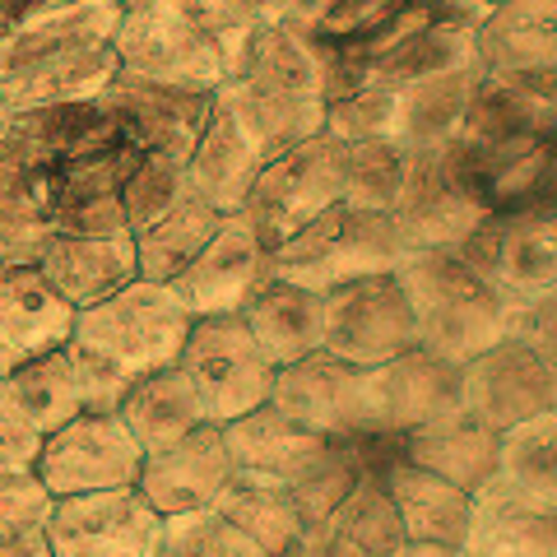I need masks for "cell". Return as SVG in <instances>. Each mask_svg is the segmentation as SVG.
<instances>
[{"mask_svg":"<svg viewBox=\"0 0 557 557\" xmlns=\"http://www.w3.org/2000/svg\"><path fill=\"white\" fill-rule=\"evenodd\" d=\"M214 102L233 116L260 159H278L293 145L325 131V75L321 61L298 33L260 24Z\"/></svg>","mask_w":557,"mask_h":557,"instance_id":"7a4b0ae2","label":"cell"},{"mask_svg":"<svg viewBox=\"0 0 557 557\" xmlns=\"http://www.w3.org/2000/svg\"><path fill=\"white\" fill-rule=\"evenodd\" d=\"M214 511L247 534L265 557H284L307 534V520H302V507H298V497H293V487L270 483V479L233 474V483L219 493Z\"/></svg>","mask_w":557,"mask_h":557,"instance_id":"4dcf8cb0","label":"cell"},{"mask_svg":"<svg viewBox=\"0 0 557 557\" xmlns=\"http://www.w3.org/2000/svg\"><path fill=\"white\" fill-rule=\"evenodd\" d=\"M381 487H386L391 507L399 516L409 544H442V548H460L469 534V516H474V497L460 493L456 483H446L428 469H413L405 456L391 460L381 469Z\"/></svg>","mask_w":557,"mask_h":557,"instance_id":"484cf974","label":"cell"},{"mask_svg":"<svg viewBox=\"0 0 557 557\" xmlns=\"http://www.w3.org/2000/svg\"><path fill=\"white\" fill-rule=\"evenodd\" d=\"M265 159L247 145V135L233 126V116L219 108H209L205 131L196 135V145L186 153V186L190 196H200L205 205H214L219 214H237L247 205L251 186L260 177Z\"/></svg>","mask_w":557,"mask_h":557,"instance_id":"83f0119b","label":"cell"},{"mask_svg":"<svg viewBox=\"0 0 557 557\" xmlns=\"http://www.w3.org/2000/svg\"><path fill=\"white\" fill-rule=\"evenodd\" d=\"M153 557H265L237 525H228L214 507L163 520V539Z\"/></svg>","mask_w":557,"mask_h":557,"instance_id":"836d02e7","label":"cell"},{"mask_svg":"<svg viewBox=\"0 0 557 557\" xmlns=\"http://www.w3.org/2000/svg\"><path fill=\"white\" fill-rule=\"evenodd\" d=\"M223 214L214 205H205L200 196H186L172 200L159 219H149L145 228L135 233V270L139 278L149 284H172L190 260L205 251V242L219 233Z\"/></svg>","mask_w":557,"mask_h":557,"instance_id":"f546056e","label":"cell"},{"mask_svg":"<svg viewBox=\"0 0 557 557\" xmlns=\"http://www.w3.org/2000/svg\"><path fill=\"white\" fill-rule=\"evenodd\" d=\"M497 474L534 507L557 511V409L530 418L511 432H502Z\"/></svg>","mask_w":557,"mask_h":557,"instance_id":"1f68e13d","label":"cell"},{"mask_svg":"<svg viewBox=\"0 0 557 557\" xmlns=\"http://www.w3.org/2000/svg\"><path fill=\"white\" fill-rule=\"evenodd\" d=\"M405 186V153L386 139H354L344 149V205L391 214Z\"/></svg>","mask_w":557,"mask_h":557,"instance_id":"d6a6232c","label":"cell"},{"mask_svg":"<svg viewBox=\"0 0 557 557\" xmlns=\"http://www.w3.org/2000/svg\"><path fill=\"white\" fill-rule=\"evenodd\" d=\"M344 149L348 145L339 135L321 131L260 168L251 196L242 205L260 247H284L293 233H302L307 223H317L325 209L344 200Z\"/></svg>","mask_w":557,"mask_h":557,"instance_id":"8992f818","label":"cell"},{"mask_svg":"<svg viewBox=\"0 0 557 557\" xmlns=\"http://www.w3.org/2000/svg\"><path fill=\"white\" fill-rule=\"evenodd\" d=\"M47 511H51V497L33 479V469H0V539L42 530Z\"/></svg>","mask_w":557,"mask_h":557,"instance_id":"e575fe53","label":"cell"},{"mask_svg":"<svg viewBox=\"0 0 557 557\" xmlns=\"http://www.w3.org/2000/svg\"><path fill=\"white\" fill-rule=\"evenodd\" d=\"M456 251L511 311L557 288V219L487 214Z\"/></svg>","mask_w":557,"mask_h":557,"instance_id":"4fadbf2b","label":"cell"},{"mask_svg":"<svg viewBox=\"0 0 557 557\" xmlns=\"http://www.w3.org/2000/svg\"><path fill=\"white\" fill-rule=\"evenodd\" d=\"M460 557H557V511L534 507L502 474H493L474 493Z\"/></svg>","mask_w":557,"mask_h":557,"instance_id":"cb8c5ba5","label":"cell"},{"mask_svg":"<svg viewBox=\"0 0 557 557\" xmlns=\"http://www.w3.org/2000/svg\"><path fill=\"white\" fill-rule=\"evenodd\" d=\"M0 557H51V553H47L42 530H28V534H10V539H0Z\"/></svg>","mask_w":557,"mask_h":557,"instance_id":"ab89813d","label":"cell"},{"mask_svg":"<svg viewBox=\"0 0 557 557\" xmlns=\"http://www.w3.org/2000/svg\"><path fill=\"white\" fill-rule=\"evenodd\" d=\"M223 446H228L233 474L298 487L330 460V450L339 442H325L317 432L298 428L288 413H278L274 405H260L251 413L233 418V423H223Z\"/></svg>","mask_w":557,"mask_h":557,"instance_id":"ffe728a7","label":"cell"},{"mask_svg":"<svg viewBox=\"0 0 557 557\" xmlns=\"http://www.w3.org/2000/svg\"><path fill=\"white\" fill-rule=\"evenodd\" d=\"M553 386L557 372L548 362L530 344L507 335L460 368V409H469L493 432H511L553 409Z\"/></svg>","mask_w":557,"mask_h":557,"instance_id":"9a60e30c","label":"cell"},{"mask_svg":"<svg viewBox=\"0 0 557 557\" xmlns=\"http://www.w3.org/2000/svg\"><path fill=\"white\" fill-rule=\"evenodd\" d=\"M442 5H446L450 14H460V20H474V24H479L487 10L502 5V0H442Z\"/></svg>","mask_w":557,"mask_h":557,"instance_id":"60d3db41","label":"cell"},{"mask_svg":"<svg viewBox=\"0 0 557 557\" xmlns=\"http://www.w3.org/2000/svg\"><path fill=\"white\" fill-rule=\"evenodd\" d=\"M399 256L405 247L391 228V214H368V209L339 200L317 223H307L302 233H293L284 247L270 251V278H284V284L325 298L330 288H344L354 278L391 274Z\"/></svg>","mask_w":557,"mask_h":557,"instance_id":"5b68a950","label":"cell"},{"mask_svg":"<svg viewBox=\"0 0 557 557\" xmlns=\"http://www.w3.org/2000/svg\"><path fill=\"white\" fill-rule=\"evenodd\" d=\"M237 317L274 368H288V362L317 354L325 344V298L298 284H284V278H265L242 302Z\"/></svg>","mask_w":557,"mask_h":557,"instance_id":"4316f807","label":"cell"},{"mask_svg":"<svg viewBox=\"0 0 557 557\" xmlns=\"http://www.w3.org/2000/svg\"><path fill=\"white\" fill-rule=\"evenodd\" d=\"M228 483H233V460L228 446H223V428L200 423L182 442L145 456L135 493L168 520L186 511H209Z\"/></svg>","mask_w":557,"mask_h":557,"instance_id":"e0dca14e","label":"cell"},{"mask_svg":"<svg viewBox=\"0 0 557 557\" xmlns=\"http://www.w3.org/2000/svg\"><path fill=\"white\" fill-rule=\"evenodd\" d=\"M399 456H405L413 469H428V474L456 483L460 493L474 497L479 487L497 474L502 432H493L487 423H479L469 409L456 405L450 413L405 432V437H399Z\"/></svg>","mask_w":557,"mask_h":557,"instance_id":"603a6c76","label":"cell"},{"mask_svg":"<svg viewBox=\"0 0 557 557\" xmlns=\"http://www.w3.org/2000/svg\"><path fill=\"white\" fill-rule=\"evenodd\" d=\"M70 330H75V311L47 288L38 265L0 260V376H14L33 358L61 348Z\"/></svg>","mask_w":557,"mask_h":557,"instance_id":"44dd1931","label":"cell"},{"mask_svg":"<svg viewBox=\"0 0 557 557\" xmlns=\"http://www.w3.org/2000/svg\"><path fill=\"white\" fill-rule=\"evenodd\" d=\"M94 102H102L108 112L126 121L149 153H168V159L186 163L190 145H196V135L209 121V108H214V94L172 89V84H153V79L131 75V70H116L108 79V89Z\"/></svg>","mask_w":557,"mask_h":557,"instance_id":"d6986e66","label":"cell"},{"mask_svg":"<svg viewBox=\"0 0 557 557\" xmlns=\"http://www.w3.org/2000/svg\"><path fill=\"white\" fill-rule=\"evenodd\" d=\"M10 381H14V391H20L24 409H28L33 423H38L42 437L79 413H116V405L131 391L126 376L102 368L94 354H84V348L70 344V339L61 348H51V354L33 358L28 368H20Z\"/></svg>","mask_w":557,"mask_h":557,"instance_id":"5bb4252c","label":"cell"},{"mask_svg":"<svg viewBox=\"0 0 557 557\" xmlns=\"http://www.w3.org/2000/svg\"><path fill=\"white\" fill-rule=\"evenodd\" d=\"M479 65L487 79L557 70V0H502L479 20Z\"/></svg>","mask_w":557,"mask_h":557,"instance_id":"d4e9b609","label":"cell"},{"mask_svg":"<svg viewBox=\"0 0 557 557\" xmlns=\"http://www.w3.org/2000/svg\"><path fill=\"white\" fill-rule=\"evenodd\" d=\"M511 339L530 344L534 354L557 372V288L539 293V298L525 302V307H516V317H511Z\"/></svg>","mask_w":557,"mask_h":557,"instance_id":"8d00e7d4","label":"cell"},{"mask_svg":"<svg viewBox=\"0 0 557 557\" xmlns=\"http://www.w3.org/2000/svg\"><path fill=\"white\" fill-rule=\"evenodd\" d=\"M177 368L196 391L205 423H233V418L270 405L274 391V362L260 354L251 330L242 325L237 311L228 317H200L190 321V335L177 354Z\"/></svg>","mask_w":557,"mask_h":557,"instance_id":"52a82bcc","label":"cell"},{"mask_svg":"<svg viewBox=\"0 0 557 557\" xmlns=\"http://www.w3.org/2000/svg\"><path fill=\"white\" fill-rule=\"evenodd\" d=\"M247 5L256 10L260 24H278V28H293L307 14L311 0H247Z\"/></svg>","mask_w":557,"mask_h":557,"instance_id":"f35d334b","label":"cell"},{"mask_svg":"<svg viewBox=\"0 0 557 557\" xmlns=\"http://www.w3.org/2000/svg\"><path fill=\"white\" fill-rule=\"evenodd\" d=\"M395 278L413 311L418 348L446 358L450 368H465L511 335L516 311L469 270V260L456 247L405 251Z\"/></svg>","mask_w":557,"mask_h":557,"instance_id":"3957f363","label":"cell"},{"mask_svg":"<svg viewBox=\"0 0 557 557\" xmlns=\"http://www.w3.org/2000/svg\"><path fill=\"white\" fill-rule=\"evenodd\" d=\"M325 354H335L354 368H381L399 354L418 348V325L409 298L391 274H368L344 288L325 293Z\"/></svg>","mask_w":557,"mask_h":557,"instance_id":"30bf717a","label":"cell"},{"mask_svg":"<svg viewBox=\"0 0 557 557\" xmlns=\"http://www.w3.org/2000/svg\"><path fill=\"white\" fill-rule=\"evenodd\" d=\"M47 288L70 307L84 311L102 298H112L126 284H135V237L112 233V237H84V233H57L33 260Z\"/></svg>","mask_w":557,"mask_h":557,"instance_id":"7402d4cb","label":"cell"},{"mask_svg":"<svg viewBox=\"0 0 557 557\" xmlns=\"http://www.w3.org/2000/svg\"><path fill=\"white\" fill-rule=\"evenodd\" d=\"M270 405L325 442L372 437L368 368H354V362L325 354V348H317V354H307V358L274 372Z\"/></svg>","mask_w":557,"mask_h":557,"instance_id":"7c38bea8","label":"cell"},{"mask_svg":"<svg viewBox=\"0 0 557 557\" xmlns=\"http://www.w3.org/2000/svg\"><path fill=\"white\" fill-rule=\"evenodd\" d=\"M368 405L372 432L405 437V432L432 423L460 405V368L428 348H409L381 368H368Z\"/></svg>","mask_w":557,"mask_h":557,"instance_id":"ac0fdd59","label":"cell"},{"mask_svg":"<svg viewBox=\"0 0 557 557\" xmlns=\"http://www.w3.org/2000/svg\"><path fill=\"white\" fill-rule=\"evenodd\" d=\"M260 28L247 0H135L116 24V61L139 79L214 94Z\"/></svg>","mask_w":557,"mask_h":557,"instance_id":"6da1fadb","label":"cell"},{"mask_svg":"<svg viewBox=\"0 0 557 557\" xmlns=\"http://www.w3.org/2000/svg\"><path fill=\"white\" fill-rule=\"evenodd\" d=\"M116 418L131 428L139 450L153 456V450L182 442L186 432H196L205 423V409H200L196 391H190V381L182 376V368L172 362V368H163V372H149V376L131 381L126 399L116 405Z\"/></svg>","mask_w":557,"mask_h":557,"instance_id":"f1b7e54d","label":"cell"},{"mask_svg":"<svg viewBox=\"0 0 557 557\" xmlns=\"http://www.w3.org/2000/svg\"><path fill=\"white\" fill-rule=\"evenodd\" d=\"M553 409H557V386H553Z\"/></svg>","mask_w":557,"mask_h":557,"instance_id":"ee69618b","label":"cell"},{"mask_svg":"<svg viewBox=\"0 0 557 557\" xmlns=\"http://www.w3.org/2000/svg\"><path fill=\"white\" fill-rule=\"evenodd\" d=\"M145 450L116 413H79L47 432L33 460V479L47 487L51 502L135 487Z\"/></svg>","mask_w":557,"mask_h":557,"instance_id":"9c48e42d","label":"cell"},{"mask_svg":"<svg viewBox=\"0 0 557 557\" xmlns=\"http://www.w3.org/2000/svg\"><path fill=\"white\" fill-rule=\"evenodd\" d=\"M284 557H372V553L362 548V544H354V539H348V534L335 525V520L325 516L321 525H311Z\"/></svg>","mask_w":557,"mask_h":557,"instance_id":"74e56055","label":"cell"},{"mask_svg":"<svg viewBox=\"0 0 557 557\" xmlns=\"http://www.w3.org/2000/svg\"><path fill=\"white\" fill-rule=\"evenodd\" d=\"M38 446H42L38 423L28 418L14 381L0 376V469H33Z\"/></svg>","mask_w":557,"mask_h":557,"instance_id":"d590c367","label":"cell"},{"mask_svg":"<svg viewBox=\"0 0 557 557\" xmlns=\"http://www.w3.org/2000/svg\"><path fill=\"white\" fill-rule=\"evenodd\" d=\"M487 214L479 196L465 182V168L456 159V145H432L405 153V186L391 209V228L405 251L432 247H460Z\"/></svg>","mask_w":557,"mask_h":557,"instance_id":"ba28073f","label":"cell"},{"mask_svg":"<svg viewBox=\"0 0 557 557\" xmlns=\"http://www.w3.org/2000/svg\"><path fill=\"white\" fill-rule=\"evenodd\" d=\"M270 278V251L260 247L247 214H223L219 233L205 242V251L172 278V298H177L190 317H228L242 311V302Z\"/></svg>","mask_w":557,"mask_h":557,"instance_id":"2e32d148","label":"cell"},{"mask_svg":"<svg viewBox=\"0 0 557 557\" xmlns=\"http://www.w3.org/2000/svg\"><path fill=\"white\" fill-rule=\"evenodd\" d=\"M395 557H460V548H442V544H405Z\"/></svg>","mask_w":557,"mask_h":557,"instance_id":"b9f144b4","label":"cell"},{"mask_svg":"<svg viewBox=\"0 0 557 557\" xmlns=\"http://www.w3.org/2000/svg\"><path fill=\"white\" fill-rule=\"evenodd\" d=\"M14 116H20V112H14V102L5 98V89H0V139H5V135H10V126H14Z\"/></svg>","mask_w":557,"mask_h":557,"instance_id":"7bdbcfd3","label":"cell"},{"mask_svg":"<svg viewBox=\"0 0 557 557\" xmlns=\"http://www.w3.org/2000/svg\"><path fill=\"white\" fill-rule=\"evenodd\" d=\"M190 311L172 298L168 284H149L135 278L112 298L75 311V330L70 344H79L84 354H94L102 368L116 376L139 381L149 372H163L177 362L182 344L190 335Z\"/></svg>","mask_w":557,"mask_h":557,"instance_id":"277c9868","label":"cell"},{"mask_svg":"<svg viewBox=\"0 0 557 557\" xmlns=\"http://www.w3.org/2000/svg\"><path fill=\"white\" fill-rule=\"evenodd\" d=\"M51 557H153L163 539V516L135 487L61 497L42 520Z\"/></svg>","mask_w":557,"mask_h":557,"instance_id":"8fae6325","label":"cell"}]
</instances>
